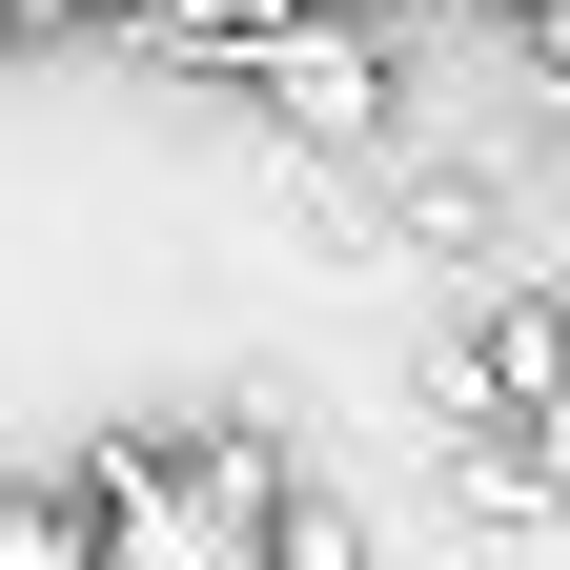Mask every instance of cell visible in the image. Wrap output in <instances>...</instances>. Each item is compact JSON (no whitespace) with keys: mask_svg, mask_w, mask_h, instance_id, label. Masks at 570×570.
<instances>
[{"mask_svg":"<svg viewBox=\"0 0 570 570\" xmlns=\"http://www.w3.org/2000/svg\"><path fill=\"white\" fill-rule=\"evenodd\" d=\"M82 570H265L285 449L265 428H204V449H82Z\"/></svg>","mask_w":570,"mask_h":570,"instance_id":"cell-1","label":"cell"},{"mask_svg":"<svg viewBox=\"0 0 570 570\" xmlns=\"http://www.w3.org/2000/svg\"><path fill=\"white\" fill-rule=\"evenodd\" d=\"M225 82L265 122H306V142H387L407 122V61L367 21H326V0H225Z\"/></svg>","mask_w":570,"mask_h":570,"instance_id":"cell-2","label":"cell"},{"mask_svg":"<svg viewBox=\"0 0 570 570\" xmlns=\"http://www.w3.org/2000/svg\"><path fill=\"white\" fill-rule=\"evenodd\" d=\"M550 387H570V306H550V285H510L489 346H469V407L510 428V449H550Z\"/></svg>","mask_w":570,"mask_h":570,"instance_id":"cell-3","label":"cell"},{"mask_svg":"<svg viewBox=\"0 0 570 570\" xmlns=\"http://www.w3.org/2000/svg\"><path fill=\"white\" fill-rule=\"evenodd\" d=\"M0 570H82V510L61 489H0Z\"/></svg>","mask_w":570,"mask_h":570,"instance_id":"cell-4","label":"cell"},{"mask_svg":"<svg viewBox=\"0 0 570 570\" xmlns=\"http://www.w3.org/2000/svg\"><path fill=\"white\" fill-rule=\"evenodd\" d=\"M265 570H367V530H346V510H306V489H285V510H265Z\"/></svg>","mask_w":570,"mask_h":570,"instance_id":"cell-5","label":"cell"},{"mask_svg":"<svg viewBox=\"0 0 570 570\" xmlns=\"http://www.w3.org/2000/svg\"><path fill=\"white\" fill-rule=\"evenodd\" d=\"M61 21H184V0H61Z\"/></svg>","mask_w":570,"mask_h":570,"instance_id":"cell-6","label":"cell"},{"mask_svg":"<svg viewBox=\"0 0 570 570\" xmlns=\"http://www.w3.org/2000/svg\"><path fill=\"white\" fill-rule=\"evenodd\" d=\"M0 21H61V0H0Z\"/></svg>","mask_w":570,"mask_h":570,"instance_id":"cell-7","label":"cell"}]
</instances>
